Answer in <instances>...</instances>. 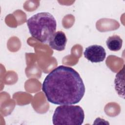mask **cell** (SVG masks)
<instances>
[{
  "instance_id": "1",
  "label": "cell",
  "mask_w": 125,
  "mask_h": 125,
  "mask_svg": "<svg viewBox=\"0 0 125 125\" xmlns=\"http://www.w3.org/2000/svg\"><path fill=\"white\" fill-rule=\"evenodd\" d=\"M42 90L49 102L57 105H71L80 102L85 88L78 72L72 67L59 65L46 76Z\"/></svg>"
},
{
  "instance_id": "2",
  "label": "cell",
  "mask_w": 125,
  "mask_h": 125,
  "mask_svg": "<svg viewBox=\"0 0 125 125\" xmlns=\"http://www.w3.org/2000/svg\"><path fill=\"white\" fill-rule=\"evenodd\" d=\"M27 25L31 35L43 43L49 42L57 27L55 18L48 12L34 15L27 20Z\"/></svg>"
},
{
  "instance_id": "3",
  "label": "cell",
  "mask_w": 125,
  "mask_h": 125,
  "mask_svg": "<svg viewBox=\"0 0 125 125\" xmlns=\"http://www.w3.org/2000/svg\"><path fill=\"white\" fill-rule=\"evenodd\" d=\"M84 119V111L81 106L61 105L55 110L52 122L53 125H81Z\"/></svg>"
},
{
  "instance_id": "4",
  "label": "cell",
  "mask_w": 125,
  "mask_h": 125,
  "mask_svg": "<svg viewBox=\"0 0 125 125\" xmlns=\"http://www.w3.org/2000/svg\"><path fill=\"white\" fill-rule=\"evenodd\" d=\"M84 57L91 62H100L104 61L106 57L104 48L99 45H92L86 47L83 52Z\"/></svg>"
},
{
  "instance_id": "5",
  "label": "cell",
  "mask_w": 125,
  "mask_h": 125,
  "mask_svg": "<svg viewBox=\"0 0 125 125\" xmlns=\"http://www.w3.org/2000/svg\"><path fill=\"white\" fill-rule=\"evenodd\" d=\"M48 42L49 45L52 49L61 51L65 49L67 38L63 32L59 31L53 34Z\"/></svg>"
},
{
  "instance_id": "6",
  "label": "cell",
  "mask_w": 125,
  "mask_h": 125,
  "mask_svg": "<svg viewBox=\"0 0 125 125\" xmlns=\"http://www.w3.org/2000/svg\"><path fill=\"white\" fill-rule=\"evenodd\" d=\"M106 44L107 48L111 51H118L120 50L123 44V40L120 36L114 35L109 37L106 41Z\"/></svg>"
}]
</instances>
